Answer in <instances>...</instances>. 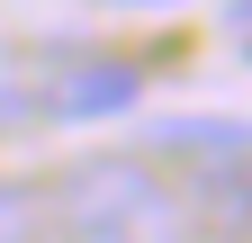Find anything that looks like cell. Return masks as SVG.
I'll return each instance as SVG.
<instances>
[{
    "instance_id": "6da1fadb",
    "label": "cell",
    "mask_w": 252,
    "mask_h": 243,
    "mask_svg": "<svg viewBox=\"0 0 252 243\" xmlns=\"http://www.w3.org/2000/svg\"><path fill=\"white\" fill-rule=\"evenodd\" d=\"M54 243H189V216L171 198V171L144 153H81L45 180Z\"/></svg>"
},
{
    "instance_id": "7a4b0ae2",
    "label": "cell",
    "mask_w": 252,
    "mask_h": 243,
    "mask_svg": "<svg viewBox=\"0 0 252 243\" xmlns=\"http://www.w3.org/2000/svg\"><path fill=\"white\" fill-rule=\"evenodd\" d=\"M135 99H144V72L126 63V54H81V63H63V72L36 90V117L90 126V117H126Z\"/></svg>"
},
{
    "instance_id": "3957f363",
    "label": "cell",
    "mask_w": 252,
    "mask_h": 243,
    "mask_svg": "<svg viewBox=\"0 0 252 243\" xmlns=\"http://www.w3.org/2000/svg\"><path fill=\"white\" fill-rule=\"evenodd\" d=\"M171 198H180L189 234H207V243H252V162H180Z\"/></svg>"
},
{
    "instance_id": "277c9868",
    "label": "cell",
    "mask_w": 252,
    "mask_h": 243,
    "mask_svg": "<svg viewBox=\"0 0 252 243\" xmlns=\"http://www.w3.org/2000/svg\"><path fill=\"white\" fill-rule=\"evenodd\" d=\"M153 144L162 153H189V162H252V126L243 117H162Z\"/></svg>"
},
{
    "instance_id": "5b68a950",
    "label": "cell",
    "mask_w": 252,
    "mask_h": 243,
    "mask_svg": "<svg viewBox=\"0 0 252 243\" xmlns=\"http://www.w3.org/2000/svg\"><path fill=\"white\" fill-rule=\"evenodd\" d=\"M0 243H54V207L36 180H0Z\"/></svg>"
},
{
    "instance_id": "8992f818",
    "label": "cell",
    "mask_w": 252,
    "mask_h": 243,
    "mask_svg": "<svg viewBox=\"0 0 252 243\" xmlns=\"http://www.w3.org/2000/svg\"><path fill=\"white\" fill-rule=\"evenodd\" d=\"M27 117H36V90H9V81H0V135H18Z\"/></svg>"
},
{
    "instance_id": "52a82bcc",
    "label": "cell",
    "mask_w": 252,
    "mask_h": 243,
    "mask_svg": "<svg viewBox=\"0 0 252 243\" xmlns=\"http://www.w3.org/2000/svg\"><path fill=\"white\" fill-rule=\"evenodd\" d=\"M225 27H234V36H252V0H225Z\"/></svg>"
},
{
    "instance_id": "ba28073f",
    "label": "cell",
    "mask_w": 252,
    "mask_h": 243,
    "mask_svg": "<svg viewBox=\"0 0 252 243\" xmlns=\"http://www.w3.org/2000/svg\"><path fill=\"white\" fill-rule=\"evenodd\" d=\"M108 9H180V0H108Z\"/></svg>"
}]
</instances>
